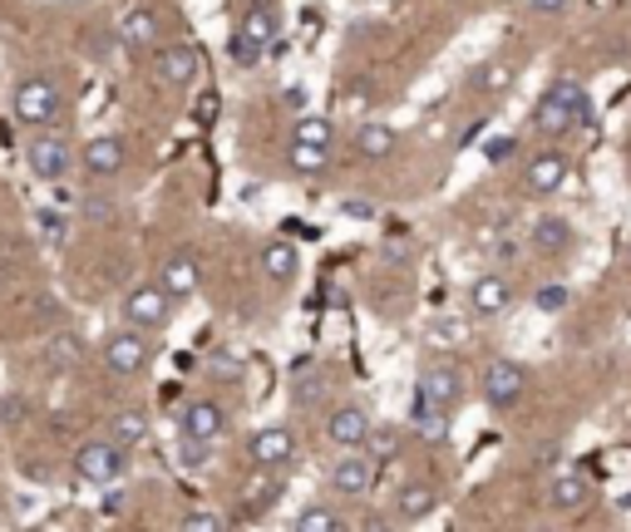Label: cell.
Wrapping results in <instances>:
<instances>
[{
	"instance_id": "cell-40",
	"label": "cell",
	"mask_w": 631,
	"mask_h": 532,
	"mask_svg": "<svg viewBox=\"0 0 631 532\" xmlns=\"http://www.w3.org/2000/svg\"><path fill=\"white\" fill-rule=\"evenodd\" d=\"M508 153H514V139H489V159L493 163H503Z\"/></svg>"
},
{
	"instance_id": "cell-6",
	"label": "cell",
	"mask_w": 631,
	"mask_h": 532,
	"mask_svg": "<svg viewBox=\"0 0 631 532\" xmlns=\"http://www.w3.org/2000/svg\"><path fill=\"white\" fill-rule=\"evenodd\" d=\"M118 311H124V326L149 330V335H153V330H163L173 320V296L159 287V281H153V287H134Z\"/></svg>"
},
{
	"instance_id": "cell-7",
	"label": "cell",
	"mask_w": 631,
	"mask_h": 532,
	"mask_svg": "<svg viewBox=\"0 0 631 532\" xmlns=\"http://www.w3.org/2000/svg\"><path fill=\"white\" fill-rule=\"evenodd\" d=\"M149 360H153L149 330L124 326V330H114V335L104 341V365L114 375H143V370H149Z\"/></svg>"
},
{
	"instance_id": "cell-39",
	"label": "cell",
	"mask_w": 631,
	"mask_h": 532,
	"mask_svg": "<svg viewBox=\"0 0 631 532\" xmlns=\"http://www.w3.org/2000/svg\"><path fill=\"white\" fill-rule=\"evenodd\" d=\"M281 99H287V104H291V109H306V104H311L306 85H287V89H281Z\"/></svg>"
},
{
	"instance_id": "cell-23",
	"label": "cell",
	"mask_w": 631,
	"mask_h": 532,
	"mask_svg": "<svg viewBox=\"0 0 631 532\" xmlns=\"http://www.w3.org/2000/svg\"><path fill=\"white\" fill-rule=\"evenodd\" d=\"M434 508H439V493L429 489V483H405V489L395 493V518L400 522H425Z\"/></svg>"
},
{
	"instance_id": "cell-11",
	"label": "cell",
	"mask_w": 631,
	"mask_h": 532,
	"mask_svg": "<svg viewBox=\"0 0 631 532\" xmlns=\"http://www.w3.org/2000/svg\"><path fill=\"white\" fill-rule=\"evenodd\" d=\"M370 429H375V419L365 405H341L326 415V439H331L336 448H365Z\"/></svg>"
},
{
	"instance_id": "cell-41",
	"label": "cell",
	"mask_w": 631,
	"mask_h": 532,
	"mask_svg": "<svg viewBox=\"0 0 631 532\" xmlns=\"http://www.w3.org/2000/svg\"><path fill=\"white\" fill-rule=\"evenodd\" d=\"M627 262H631V252H627Z\"/></svg>"
},
{
	"instance_id": "cell-18",
	"label": "cell",
	"mask_w": 631,
	"mask_h": 532,
	"mask_svg": "<svg viewBox=\"0 0 631 532\" xmlns=\"http://www.w3.org/2000/svg\"><path fill=\"white\" fill-rule=\"evenodd\" d=\"M153 69H159L163 85L188 89L198 79V54L188 50V45H159V54H153Z\"/></svg>"
},
{
	"instance_id": "cell-21",
	"label": "cell",
	"mask_w": 631,
	"mask_h": 532,
	"mask_svg": "<svg viewBox=\"0 0 631 532\" xmlns=\"http://www.w3.org/2000/svg\"><path fill=\"white\" fill-rule=\"evenodd\" d=\"M528 242H533V252L557 256V252H567V246L578 242V232H572L567 217H538V223L528 227Z\"/></svg>"
},
{
	"instance_id": "cell-19",
	"label": "cell",
	"mask_w": 631,
	"mask_h": 532,
	"mask_svg": "<svg viewBox=\"0 0 631 532\" xmlns=\"http://www.w3.org/2000/svg\"><path fill=\"white\" fill-rule=\"evenodd\" d=\"M159 287L168 291L173 301H188L198 287H203V271H198V262L188 252H173L168 262L159 266Z\"/></svg>"
},
{
	"instance_id": "cell-38",
	"label": "cell",
	"mask_w": 631,
	"mask_h": 532,
	"mask_svg": "<svg viewBox=\"0 0 631 532\" xmlns=\"http://www.w3.org/2000/svg\"><path fill=\"white\" fill-rule=\"evenodd\" d=\"M567 5H572V0H528V11L533 15H563Z\"/></svg>"
},
{
	"instance_id": "cell-30",
	"label": "cell",
	"mask_w": 631,
	"mask_h": 532,
	"mask_svg": "<svg viewBox=\"0 0 631 532\" xmlns=\"http://www.w3.org/2000/svg\"><path fill=\"white\" fill-rule=\"evenodd\" d=\"M296 528H301V532H341L345 518L331 508V503H311V508L296 512Z\"/></svg>"
},
{
	"instance_id": "cell-15",
	"label": "cell",
	"mask_w": 631,
	"mask_h": 532,
	"mask_svg": "<svg viewBox=\"0 0 631 532\" xmlns=\"http://www.w3.org/2000/svg\"><path fill=\"white\" fill-rule=\"evenodd\" d=\"M592 498V479L578 469H567L553 479V489H547V508L557 512V518H572V512H582Z\"/></svg>"
},
{
	"instance_id": "cell-35",
	"label": "cell",
	"mask_w": 631,
	"mask_h": 532,
	"mask_svg": "<svg viewBox=\"0 0 631 532\" xmlns=\"http://www.w3.org/2000/svg\"><path fill=\"white\" fill-rule=\"evenodd\" d=\"M262 54H267V45H262V40H252V35H242V30L232 35V60H237V64H247V69H257V64H262Z\"/></svg>"
},
{
	"instance_id": "cell-17",
	"label": "cell",
	"mask_w": 631,
	"mask_h": 532,
	"mask_svg": "<svg viewBox=\"0 0 631 532\" xmlns=\"http://www.w3.org/2000/svg\"><path fill=\"white\" fill-rule=\"evenodd\" d=\"M79 163H85L89 178H114V173H124V163H129V149H124V139H89L85 149H79Z\"/></svg>"
},
{
	"instance_id": "cell-2",
	"label": "cell",
	"mask_w": 631,
	"mask_h": 532,
	"mask_svg": "<svg viewBox=\"0 0 631 532\" xmlns=\"http://www.w3.org/2000/svg\"><path fill=\"white\" fill-rule=\"evenodd\" d=\"M60 109H65V94L45 75H30L11 89V114L21 128H54L60 124Z\"/></svg>"
},
{
	"instance_id": "cell-24",
	"label": "cell",
	"mask_w": 631,
	"mask_h": 532,
	"mask_svg": "<svg viewBox=\"0 0 631 532\" xmlns=\"http://www.w3.org/2000/svg\"><path fill=\"white\" fill-rule=\"evenodd\" d=\"M242 35H252V40L272 45L281 30V11H277V0H252V11L242 15V25H237Z\"/></svg>"
},
{
	"instance_id": "cell-26",
	"label": "cell",
	"mask_w": 631,
	"mask_h": 532,
	"mask_svg": "<svg viewBox=\"0 0 631 532\" xmlns=\"http://www.w3.org/2000/svg\"><path fill=\"white\" fill-rule=\"evenodd\" d=\"M355 153H361V159H390V153H395V128L390 124H361L355 128Z\"/></svg>"
},
{
	"instance_id": "cell-36",
	"label": "cell",
	"mask_w": 631,
	"mask_h": 532,
	"mask_svg": "<svg viewBox=\"0 0 631 532\" xmlns=\"http://www.w3.org/2000/svg\"><path fill=\"white\" fill-rule=\"evenodd\" d=\"M567 301H572V291H567V287H543V291L533 296V306L543 311V316H557V311H563Z\"/></svg>"
},
{
	"instance_id": "cell-25",
	"label": "cell",
	"mask_w": 631,
	"mask_h": 532,
	"mask_svg": "<svg viewBox=\"0 0 631 532\" xmlns=\"http://www.w3.org/2000/svg\"><path fill=\"white\" fill-rule=\"evenodd\" d=\"M469 335H474V326H469V316H434L425 326V341L429 345H439V351H450V345H469Z\"/></svg>"
},
{
	"instance_id": "cell-20",
	"label": "cell",
	"mask_w": 631,
	"mask_h": 532,
	"mask_svg": "<svg viewBox=\"0 0 631 532\" xmlns=\"http://www.w3.org/2000/svg\"><path fill=\"white\" fill-rule=\"evenodd\" d=\"M257 271L272 281V287H287V281H296V271H301V252L291 242H267L257 252Z\"/></svg>"
},
{
	"instance_id": "cell-3",
	"label": "cell",
	"mask_w": 631,
	"mask_h": 532,
	"mask_svg": "<svg viewBox=\"0 0 631 532\" xmlns=\"http://www.w3.org/2000/svg\"><path fill=\"white\" fill-rule=\"evenodd\" d=\"M129 473V448L114 444V439H89L75 454V479L89 483V489H109Z\"/></svg>"
},
{
	"instance_id": "cell-5",
	"label": "cell",
	"mask_w": 631,
	"mask_h": 532,
	"mask_svg": "<svg viewBox=\"0 0 631 532\" xmlns=\"http://www.w3.org/2000/svg\"><path fill=\"white\" fill-rule=\"evenodd\" d=\"M479 394L489 409H514L528 394V370L518 360H489L479 375Z\"/></svg>"
},
{
	"instance_id": "cell-13",
	"label": "cell",
	"mask_w": 631,
	"mask_h": 532,
	"mask_svg": "<svg viewBox=\"0 0 631 532\" xmlns=\"http://www.w3.org/2000/svg\"><path fill=\"white\" fill-rule=\"evenodd\" d=\"M326 479H331V489L341 493V498H361L375 483V458H361L355 448H345V458H336Z\"/></svg>"
},
{
	"instance_id": "cell-8",
	"label": "cell",
	"mask_w": 631,
	"mask_h": 532,
	"mask_svg": "<svg viewBox=\"0 0 631 532\" xmlns=\"http://www.w3.org/2000/svg\"><path fill=\"white\" fill-rule=\"evenodd\" d=\"M415 394H425L429 405H439V409H459L464 405V394H469V380H464V370L454 360H444V365H429L425 375L415 380Z\"/></svg>"
},
{
	"instance_id": "cell-34",
	"label": "cell",
	"mask_w": 631,
	"mask_h": 532,
	"mask_svg": "<svg viewBox=\"0 0 631 532\" xmlns=\"http://www.w3.org/2000/svg\"><path fill=\"white\" fill-rule=\"evenodd\" d=\"M326 163H331V149H321V143H291V168L296 173H321Z\"/></svg>"
},
{
	"instance_id": "cell-16",
	"label": "cell",
	"mask_w": 631,
	"mask_h": 532,
	"mask_svg": "<svg viewBox=\"0 0 631 532\" xmlns=\"http://www.w3.org/2000/svg\"><path fill=\"white\" fill-rule=\"evenodd\" d=\"M514 306V287H508V277H499V271H489V277H479L469 287V311L479 320H493L503 316V311Z\"/></svg>"
},
{
	"instance_id": "cell-28",
	"label": "cell",
	"mask_w": 631,
	"mask_h": 532,
	"mask_svg": "<svg viewBox=\"0 0 631 532\" xmlns=\"http://www.w3.org/2000/svg\"><path fill=\"white\" fill-rule=\"evenodd\" d=\"M291 143H321V149H331V143H336L331 118H321V114H301V118H296V128H291Z\"/></svg>"
},
{
	"instance_id": "cell-22",
	"label": "cell",
	"mask_w": 631,
	"mask_h": 532,
	"mask_svg": "<svg viewBox=\"0 0 631 532\" xmlns=\"http://www.w3.org/2000/svg\"><path fill=\"white\" fill-rule=\"evenodd\" d=\"M281 498V469H257V479L242 489V518H262Z\"/></svg>"
},
{
	"instance_id": "cell-29",
	"label": "cell",
	"mask_w": 631,
	"mask_h": 532,
	"mask_svg": "<svg viewBox=\"0 0 631 532\" xmlns=\"http://www.w3.org/2000/svg\"><path fill=\"white\" fill-rule=\"evenodd\" d=\"M124 40H129L134 50H149V45L159 40V15H153V11H129V15H124Z\"/></svg>"
},
{
	"instance_id": "cell-14",
	"label": "cell",
	"mask_w": 631,
	"mask_h": 532,
	"mask_svg": "<svg viewBox=\"0 0 631 532\" xmlns=\"http://www.w3.org/2000/svg\"><path fill=\"white\" fill-rule=\"evenodd\" d=\"M567 159L557 149H543V153H533V159L523 163V188L528 192H538V198H547V192H557L567 182Z\"/></svg>"
},
{
	"instance_id": "cell-12",
	"label": "cell",
	"mask_w": 631,
	"mask_h": 532,
	"mask_svg": "<svg viewBox=\"0 0 631 532\" xmlns=\"http://www.w3.org/2000/svg\"><path fill=\"white\" fill-rule=\"evenodd\" d=\"M450 409H439V405H429L425 394H415L409 400V434L419 439V444H429V448H439V444H450V434H454V425H450Z\"/></svg>"
},
{
	"instance_id": "cell-31",
	"label": "cell",
	"mask_w": 631,
	"mask_h": 532,
	"mask_svg": "<svg viewBox=\"0 0 631 532\" xmlns=\"http://www.w3.org/2000/svg\"><path fill=\"white\" fill-rule=\"evenodd\" d=\"M109 439L124 448H139L143 439H149V425H143L139 409H124V415H114V429H109Z\"/></svg>"
},
{
	"instance_id": "cell-1",
	"label": "cell",
	"mask_w": 631,
	"mask_h": 532,
	"mask_svg": "<svg viewBox=\"0 0 631 532\" xmlns=\"http://www.w3.org/2000/svg\"><path fill=\"white\" fill-rule=\"evenodd\" d=\"M592 124V94L578 79H553L533 109V134L543 139H572Z\"/></svg>"
},
{
	"instance_id": "cell-32",
	"label": "cell",
	"mask_w": 631,
	"mask_h": 532,
	"mask_svg": "<svg viewBox=\"0 0 631 532\" xmlns=\"http://www.w3.org/2000/svg\"><path fill=\"white\" fill-rule=\"evenodd\" d=\"M365 448H370L375 464H390V458L400 454V429L395 425H375L370 439H365Z\"/></svg>"
},
{
	"instance_id": "cell-33",
	"label": "cell",
	"mask_w": 631,
	"mask_h": 532,
	"mask_svg": "<svg viewBox=\"0 0 631 532\" xmlns=\"http://www.w3.org/2000/svg\"><path fill=\"white\" fill-rule=\"evenodd\" d=\"M173 454H178V464H182V469H207V458H213V444H203V439L178 434V439H173Z\"/></svg>"
},
{
	"instance_id": "cell-10",
	"label": "cell",
	"mask_w": 631,
	"mask_h": 532,
	"mask_svg": "<svg viewBox=\"0 0 631 532\" xmlns=\"http://www.w3.org/2000/svg\"><path fill=\"white\" fill-rule=\"evenodd\" d=\"M247 458L257 464V469H287L291 458H296V434L287 425H267L257 434L247 439Z\"/></svg>"
},
{
	"instance_id": "cell-37",
	"label": "cell",
	"mask_w": 631,
	"mask_h": 532,
	"mask_svg": "<svg viewBox=\"0 0 631 532\" xmlns=\"http://www.w3.org/2000/svg\"><path fill=\"white\" fill-rule=\"evenodd\" d=\"M178 528H188V532H217V528H227V518H223V512H182Z\"/></svg>"
},
{
	"instance_id": "cell-9",
	"label": "cell",
	"mask_w": 631,
	"mask_h": 532,
	"mask_svg": "<svg viewBox=\"0 0 631 532\" xmlns=\"http://www.w3.org/2000/svg\"><path fill=\"white\" fill-rule=\"evenodd\" d=\"M227 405H217V400H188V405L178 409V434L188 439H203V444H217V439L227 434Z\"/></svg>"
},
{
	"instance_id": "cell-27",
	"label": "cell",
	"mask_w": 631,
	"mask_h": 532,
	"mask_svg": "<svg viewBox=\"0 0 631 532\" xmlns=\"http://www.w3.org/2000/svg\"><path fill=\"white\" fill-rule=\"evenodd\" d=\"M474 94H503V89L514 85V64H503V60H489V64H479L474 69Z\"/></svg>"
},
{
	"instance_id": "cell-4",
	"label": "cell",
	"mask_w": 631,
	"mask_h": 532,
	"mask_svg": "<svg viewBox=\"0 0 631 532\" xmlns=\"http://www.w3.org/2000/svg\"><path fill=\"white\" fill-rule=\"evenodd\" d=\"M25 163H30L35 178L45 182H65L70 168H75V149L60 128H30V139H25Z\"/></svg>"
}]
</instances>
